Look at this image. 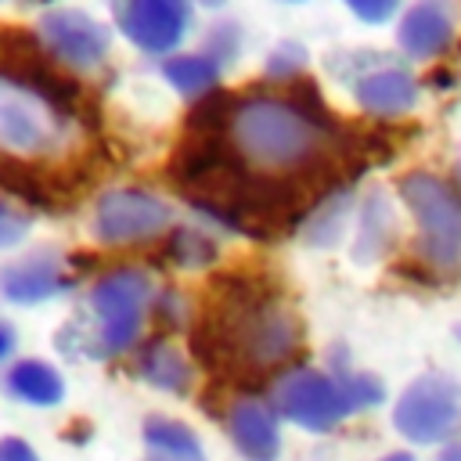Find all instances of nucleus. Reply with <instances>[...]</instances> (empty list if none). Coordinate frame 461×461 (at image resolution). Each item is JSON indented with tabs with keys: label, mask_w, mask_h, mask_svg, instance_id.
I'll return each instance as SVG.
<instances>
[{
	"label": "nucleus",
	"mask_w": 461,
	"mask_h": 461,
	"mask_svg": "<svg viewBox=\"0 0 461 461\" xmlns=\"http://www.w3.org/2000/svg\"><path fill=\"white\" fill-rule=\"evenodd\" d=\"M212 288L216 306L191 335L194 353L209 367L267 375L299 349V321L270 288L245 277H220Z\"/></svg>",
	"instance_id": "obj_1"
},
{
	"label": "nucleus",
	"mask_w": 461,
	"mask_h": 461,
	"mask_svg": "<svg viewBox=\"0 0 461 461\" xmlns=\"http://www.w3.org/2000/svg\"><path fill=\"white\" fill-rule=\"evenodd\" d=\"M227 140L252 169L292 180L324 166L331 148V119L303 112L292 97L249 94L234 101Z\"/></svg>",
	"instance_id": "obj_2"
},
{
	"label": "nucleus",
	"mask_w": 461,
	"mask_h": 461,
	"mask_svg": "<svg viewBox=\"0 0 461 461\" xmlns=\"http://www.w3.org/2000/svg\"><path fill=\"white\" fill-rule=\"evenodd\" d=\"M148 306H151V281L144 270H137V267L108 270L90 288V321L94 324L83 331L65 328L58 335V342L65 349L86 353L94 360L115 357L137 342Z\"/></svg>",
	"instance_id": "obj_3"
},
{
	"label": "nucleus",
	"mask_w": 461,
	"mask_h": 461,
	"mask_svg": "<svg viewBox=\"0 0 461 461\" xmlns=\"http://www.w3.org/2000/svg\"><path fill=\"white\" fill-rule=\"evenodd\" d=\"M400 198L418 220V256L436 274L461 270V194L436 173L414 169L400 180Z\"/></svg>",
	"instance_id": "obj_4"
},
{
	"label": "nucleus",
	"mask_w": 461,
	"mask_h": 461,
	"mask_svg": "<svg viewBox=\"0 0 461 461\" xmlns=\"http://www.w3.org/2000/svg\"><path fill=\"white\" fill-rule=\"evenodd\" d=\"M68 112L50 104L29 83L0 72V151L14 158H43L61 148Z\"/></svg>",
	"instance_id": "obj_5"
},
{
	"label": "nucleus",
	"mask_w": 461,
	"mask_h": 461,
	"mask_svg": "<svg viewBox=\"0 0 461 461\" xmlns=\"http://www.w3.org/2000/svg\"><path fill=\"white\" fill-rule=\"evenodd\" d=\"M274 411L310 432H328L339 421H346V414H353L357 403L342 371L328 375L313 367H295L274 382Z\"/></svg>",
	"instance_id": "obj_6"
},
{
	"label": "nucleus",
	"mask_w": 461,
	"mask_h": 461,
	"mask_svg": "<svg viewBox=\"0 0 461 461\" xmlns=\"http://www.w3.org/2000/svg\"><path fill=\"white\" fill-rule=\"evenodd\" d=\"M393 425L411 443H439L461 425V385L450 375H418L393 407Z\"/></svg>",
	"instance_id": "obj_7"
},
{
	"label": "nucleus",
	"mask_w": 461,
	"mask_h": 461,
	"mask_svg": "<svg viewBox=\"0 0 461 461\" xmlns=\"http://www.w3.org/2000/svg\"><path fill=\"white\" fill-rule=\"evenodd\" d=\"M173 212L162 198L137 191V187H115L101 194L94 209V234L108 245H130V241H148L169 227Z\"/></svg>",
	"instance_id": "obj_8"
},
{
	"label": "nucleus",
	"mask_w": 461,
	"mask_h": 461,
	"mask_svg": "<svg viewBox=\"0 0 461 461\" xmlns=\"http://www.w3.org/2000/svg\"><path fill=\"white\" fill-rule=\"evenodd\" d=\"M119 32L148 50V54H169L191 22L187 0H108Z\"/></svg>",
	"instance_id": "obj_9"
},
{
	"label": "nucleus",
	"mask_w": 461,
	"mask_h": 461,
	"mask_svg": "<svg viewBox=\"0 0 461 461\" xmlns=\"http://www.w3.org/2000/svg\"><path fill=\"white\" fill-rule=\"evenodd\" d=\"M40 40L47 43L50 58L76 65V68H94L101 65V58L112 47V32L108 25H101L94 14L86 11H72V7H54L40 18Z\"/></svg>",
	"instance_id": "obj_10"
},
{
	"label": "nucleus",
	"mask_w": 461,
	"mask_h": 461,
	"mask_svg": "<svg viewBox=\"0 0 461 461\" xmlns=\"http://www.w3.org/2000/svg\"><path fill=\"white\" fill-rule=\"evenodd\" d=\"M72 288V274L65 270V259L40 249L32 256H22L0 270V295L11 303H43Z\"/></svg>",
	"instance_id": "obj_11"
},
{
	"label": "nucleus",
	"mask_w": 461,
	"mask_h": 461,
	"mask_svg": "<svg viewBox=\"0 0 461 461\" xmlns=\"http://www.w3.org/2000/svg\"><path fill=\"white\" fill-rule=\"evenodd\" d=\"M396 43L411 58H436L454 43V4L450 0H414L400 25Z\"/></svg>",
	"instance_id": "obj_12"
},
{
	"label": "nucleus",
	"mask_w": 461,
	"mask_h": 461,
	"mask_svg": "<svg viewBox=\"0 0 461 461\" xmlns=\"http://www.w3.org/2000/svg\"><path fill=\"white\" fill-rule=\"evenodd\" d=\"M353 97L364 112L393 119L418 104V79L400 65H375L353 79Z\"/></svg>",
	"instance_id": "obj_13"
},
{
	"label": "nucleus",
	"mask_w": 461,
	"mask_h": 461,
	"mask_svg": "<svg viewBox=\"0 0 461 461\" xmlns=\"http://www.w3.org/2000/svg\"><path fill=\"white\" fill-rule=\"evenodd\" d=\"M227 429L234 447L249 457V461H277L281 454V429H277V414L259 403V400H241L230 407L227 414Z\"/></svg>",
	"instance_id": "obj_14"
},
{
	"label": "nucleus",
	"mask_w": 461,
	"mask_h": 461,
	"mask_svg": "<svg viewBox=\"0 0 461 461\" xmlns=\"http://www.w3.org/2000/svg\"><path fill=\"white\" fill-rule=\"evenodd\" d=\"M4 389L22 400V403H32V407H54L61 403L65 396V382L61 375L47 364V360H18L11 364V371L4 375Z\"/></svg>",
	"instance_id": "obj_15"
},
{
	"label": "nucleus",
	"mask_w": 461,
	"mask_h": 461,
	"mask_svg": "<svg viewBox=\"0 0 461 461\" xmlns=\"http://www.w3.org/2000/svg\"><path fill=\"white\" fill-rule=\"evenodd\" d=\"M144 443L151 447V454L158 461H205L194 429H187L176 418H162V414L148 418L144 421Z\"/></svg>",
	"instance_id": "obj_16"
},
{
	"label": "nucleus",
	"mask_w": 461,
	"mask_h": 461,
	"mask_svg": "<svg viewBox=\"0 0 461 461\" xmlns=\"http://www.w3.org/2000/svg\"><path fill=\"white\" fill-rule=\"evenodd\" d=\"M137 371L144 382H151L155 389H166V393H187L191 389V364L169 346V342H148L140 349V360H137Z\"/></svg>",
	"instance_id": "obj_17"
},
{
	"label": "nucleus",
	"mask_w": 461,
	"mask_h": 461,
	"mask_svg": "<svg viewBox=\"0 0 461 461\" xmlns=\"http://www.w3.org/2000/svg\"><path fill=\"white\" fill-rule=\"evenodd\" d=\"M220 72H223V68H220L205 50H198V54H173V58L162 61V76H166L180 94H187V97H205V94H212L216 83H220Z\"/></svg>",
	"instance_id": "obj_18"
},
{
	"label": "nucleus",
	"mask_w": 461,
	"mask_h": 461,
	"mask_svg": "<svg viewBox=\"0 0 461 461\" xmlns=\"http://www.w3.org/2000/svg\"><path fill=\"white\" fill-rule=\"evenodd\" d=\"M389 241H393V212L385 205V194L375 191L360 209V238H357V249H353L357 263H367V259L382 256Z\"/></svg>",
	"instance_id": "obj_19"
},
{
	"label": "nucleus",
	"mask_w": 461,
	"mask_h": 461,
	"mask_svg": "<svg viewBox=\"0 0 461 461\" xmlns=\"http://www.w3.org/2000/svg\"><path fill=\"white\" fill-rule=\"evenodd\" d=\"M166 256L176 263V267H205L216 259V241L205 234V230H194V227H176L166 241Z\"/></svg>",
	"instance_id": "obj_20"
},
{
	"label": "nucleus",
	"mask_w": 461,
	"mask_h": 461,
	"mask_svg": "<svg viewBox=\"0 0 461 461\" xmlns=\"http://www.w3.org/2000/svg\"><path fill=\"white\" fill-rule=\"evenodd\" d=\"M346 212H349V194L339 191V194H328L324 202H317L310 223H306V241L313 245H331L346 223Z\"/></svg>",
	"instance_id": "obj_21"
},
{
	"label": "nucleus",
	"mask_w": 461,
	"mask_h": 461,
	"mask_svg": "<svg viewBox=\"0 0 461 461\" xmlns=\"http://www.w3.org/2000/svg\"><path fill=\"white\" fill-rule=\"evenodd\" d=\"M306 68V47L303 43H277L267 58V76L270 79H281V83H292L299 72Z\"/></svg>",
	"instance_id": "obj_22"
},
{
	"label": "nucleus",
	"mask_w": 461,
	"mask_h": 461,
	"mask_svg": "<svg viewBox=\"0 0 461 461\" xmlns=\"http://www.w3.org/2000/svg\"><path fill=\"white\" fill-rule=\"evenodd\" d=\"M238 47H241V32H238V25L234 22H220V25H212V32H209V43H205V54L223 68L227 61H234L238 58Z\"/></svg>",
	"instance_id": "obj_23"
},
{
	"label": "nucleus",
	"mask_w": 461,
	"mask_h": 461,
	"mask_svg": "<svg viewBox=\"0 0 461 461\" xmlns=\"http://www.w3.org/2000/svg\"><path fill=\"white\" fill-rule=\"evenodd\" d=\"M360 22H367V25H382V22H389L396 11H400V4L403 0H342Z\"/></svg>",
	"instance_id": "obj_24"
},
{
	"label": "nucleus",
	"mask_w": 461,
	"mask_h": 461,
	"mask_svg": "<svg viewBox=\"0 0 461 461\" xmlns=\"http://www.w3.org/2000/svg\"><path fill=\"white\" fill-rule=\"evenodd\" d=\"M25 234H29V216H22L18 209H11V205L0 202V249L18 245Z\"/></svg>",
	"instance_id": "obj_25"
},
{
	"label": "nucleus",
	"mask_w": 461,
	"mask_h": 461,
	"mask_svg": "<svg viewBox=\"0 0 461 461\" xmlns=\"http://www.w3.org/2000/svg\"><path fill=\"white\" fill-rule=\"evenodd\" d=\"M0 461H40V457H36V450H32L25 439L4 436V439H0Z\"/></svg>",
	"instance_id": "obj_26"
},
{
	"label": "nucleus",
	"mask_w": 461,
	"mask_h": 461,
	"mask_svg": "<svg viewBox=\"0 0 461 461\" xmlns=\"http://www.w3.org/2000/svg\"><path fill=\"white\" fill-rule=\"evenodd\" d=\"M11 349H14V331H11V324L0 321V360H4Z\"/></svg>",
	"instance_id": "obj_27"
},
{
	"label": "nucleus",
	"mask_w": 461,
	"mask_h": 461,
	"mask_svg": "<svg viewBox=\"0 0 461 461\" xmlns=\"http://www.w3.org/2000/svg\"><path fill=\"white\" fill-rule=\"evenodd\" d=\"M436 461H461V443H450V447H443Z\"/></svg>",
	"instance_id": "obj_28"
},
{
	"label": "nucleus",
	"mask_w": 461,
	"mask_h": 461,
	"mask_svg": "<svg viewBox=\"0 0 461 461\" xmlns=\"http://www.w3.org/2000/svg\"><path fill=\"white\" fill-rule=\"evenodd\" d=\"M378 461H414L407 450H396V454H385V457H378Z\"/></svg>",
	"instance_id": "obj_29"
},
{
	"label": "nucleus",
	"mask_w": 461,
	"mask_h": 461,
	"mask_svg": "<svg viewBox=\"0 0 461 461\" xmlns=\"http://www.w3.org/2000/svg\"><path fill=\"white\" fill-rule=\"evenodd\" d=\"M202 4H205V7H220L223 0H202Z\"/></svg>",
	"instance_id": "obj_30"
},
{
	"label": "nucleus",
	"mask_w": 461,
	"mask_h": 461,
	"mask_svg": "<svg viewBox=\"0 0 461 461\" xmlns=\"http://www.w3.org/2000/svg\"><path fill=\"white\" fill-rule=\"evenodd\" d=\"M277 4H306V0H277Z\"/></svg>",
	"instance_id": "obj_31"
},
{
	"label": "nucleus",
	"mask_w": 461,
	"mask_h": 461,
	"mask_svg": "<svg viewBox=\"0 0 461 461\" xmlns=\"http://www.w3.org/2000/svg\"><path fill=\"white\" fill-rule=\"evenodd\" d=\"M457 339H461V328H457Z\"/></svg>",
	"instance_id": "obj_32"
}]
</instances>
